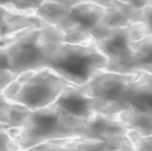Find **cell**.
<instances>
[{
    "label": "cell",
    "instance_id": "cell-1",
    "mask_svg": "<svg viewBox=\"0 0 152 151\" xmlns=\"http://www.w3.org/2000/svg\"><path fill=\"white\" fill-rule=\"evenodd\" d=\"M65 33L55 25L26 29L1 37V69L15 75L46 68L52 49L64 42Z\"/></svg>",
    "mask_w": 152,
    "mask_h": 151
},
{
    "label": "cell",
    "instance_id": "cell-2",
    "mask_svg": "<svg viewBox=\"0 0 152 151\" xmlns=\"http://www.w3.org/2000/svg\"><path fill=\"white\" fill-rule=\"evenodd\" d=\"M21 147L31 149L44 141L63 138H91L89 117H77L53 103L49 107L32 111L23 128H2Z\"/></svg>",
    "mask_w": 152,
    "mask_h": 151
},
{
    "label": "cell",
    "instance_id": "cell-3",
    "mask_svg": "<svg viewBox=\"0 0 152 151\" xmlns=\"http://www.w3.org/2000/svg\"><path fill=\"white\" fill-rule=\"evenodd\" d=\"M74 84L50 68H40L20 74L1 90V95L31 111L42 109L57 102L61 95Z\"/></svg>",
    "mask_w": 152,
    "mask_h": 151
},
{
    "label": "cell",
    "instance_id": "cell-4",
    "mask_svg": "<svg viewBox=\"0 0 152 151\" xmlns=\"http://www.w3.org/2000/svg\"><path fill=\"white\" fill-rule=\"evenodd\" d=\"M107 65L108 58L95 44H71L65 42L52 49L46 63V68L52 69L74 86L86 84Z\"/></svg>",
    "mask_w": 152,
    "mask_h": 151
},
{
    "label": "cell",
    "instance_id": "cell-5",
    "mask_svg": "<svg viewBox=\"0 0 152 151\" xmlns=\"http://www.w3.org/2000/svg\"><path fill=\"white\" fill-rule=\"evenodd\" d=\"M140 73L141 71L124 74L103 69L97 71L86 84L76 86V89L88 97L107 101H122L125 92L139 77Z\"/></svg>",
    "mask_w": 152,
    "mask_h": 151
},
{
    "label": "cell",
    "instance_id": "cell-6",
    "mask_svg": "<svg viewBox=\"0 0 152 151\" xmlns=\"http://www.w3.org/2000/svg\"><path fill=\"white\" fill-rule=\"evenodd\" d=\"M127 27L113 29L112 34L102 40H96L95 45L108 58L106 70L116 73H132L133 50Z\"/></svg>",
    "mask_w": 152,
    "mask_h": 151
},
{
    "label": "cell",
    "instance_id": "cell-7",
    "mask_svg": "<svg viewBox=\"0 0 152 151\" xmlns=\"http://www.w3.org/2000/svg\"><path fill=\"white\" fill-rule=\"evenodd\" d=\"M122 136H114L106 140L83 137L52 139L20 151H115Z\"/></svg>",
    "mask_w": 152,
    "mask_h": 151
},
{
    "label": "cell",
    "instance_id": "cell-8",
    "mask_svg": "<svg viewBox=\"0 0 152 151\" xmlns=\"http://www.w3.org/2000/svg\"><path fill=\"white\" fill-rule=\"evenodd\" d=\"M48 25V23L36 14V11L1 7V37L26 29H43Z\"/></svg>",
    "mask_w": 152,
    "mask_h": 151
},
{
    "label": "cell",
    "instance_id": "cell-9",
    "mask_svg": "<svg viewBox=\"0 0 152 151\" xmlns=\"http://www.w3.org/2000/svg\"><path fill=\"white\" fill-rule=\"evenodd\" d=\"M122 101L131 107L152 114V74L141 71L125 92Z\"/></svg>",
    "mask_w": 152,
    "mask_h": 151
},
{
    "label": "cell",
    "instance_id": "cell-10",
    "mask_svg": "<svg viewBox=\"0 0 152 151\" xmlns=\"http://www.w3.org/2000/svg\"><path fill=\"white\" fill-rule=\"evenodd\" d=\"M106 8L94 1L80 2L70 8V14L65 21L77 24L86 30H91L101 23Z\"/></svg>",
    "mask_w": 152,
    "mask_h": 151
},
{
    "label": "cell",
    "instance_id": "cell-11",
    "mask_svg": "<svg viewBox=\"0 0 152 151\" xmlns=\"http://www.w3.org/2000/svg\"><path fill=\"white\" fill-rule=\"evenodd\" d=\"M32 111L20 103L8 100L1 95L0 122L1 128H23L26 126Z\"/></svg>",
    "mask_w": 152,
    "mask_h": 151
},
{
    "label": "cell",
    "instance_id": "cell-12",
    "mask_svg": "<svg viewBox=\"0 0 152 151\" xmlns=\"http://www.w3.org/2000/svg\"><path fill=\"white\" fill-rule=\"evenodd\" d=\"M116 117L128 130H133L144 137L152 136V114L129 107L116 113Z\"/></svg>",
    "mask_w": 152,
    "mask_h": 151
},
{
    "label": "cell",
    "instance_id": "cell-13",
    "mask_svg": "<svg viewBox=\"0 0 152 151\" xmlns=\"http://www.w3.org/2000/svg\"><path fill=\"white\" fill-rule=\"evenodd\" d=\"M133 50L132 73L145 71L152 74V34L131 43Z\"/></svg>",
    "mask_w": 152,
    "mask_h": 151
},
{
    "label": "cell",
    "instance_id": "cell-14",
    "mask_svg": "<svg viewBox=\"0 0 152 151\" xmlns=\"http://www.w3.org/2000/svg\"><path fill=\"white\" fill-rule=\"evenodd\" d=\"M70 8L71 7H68L53 0H45L42 6L36 10V14L49 25L59 26L68 19Z\"/></svg>",
    "mask_w": 152,
    "mask_h": 151
},
{
    "label": "cell",
    "instance_id": "cell-15",
    "mask_svg": "<svg viewBox=\"0 0 152 151\" xmlns=\"http://www.w3.org/2000/svg\"><path fill=\"white\" fill-rule=\"evenodd\" d=\"M58 27L62 29L64 31V33H65V37H64V42L65 43H71V44H95V42H94L93 37L90 36L89 31L83 29L82 26H80L77 24L64 21Z\"/></svg>",
    "mask_w": 152,
    "mask_h": 151
},
{
    "label": "cell",
    "instance_id": "cell-16",
    "mask_svg": "<svg viewBox=\"0 0 152 151\" xmlns=\"http://www.w3.org/2000/svg\"><path fill=\"white\" fill-rule=\"evenodd\" d=\"M132 21L120 8L118 7H109L106 8L104 15L101 20V24L103 26H107L109 29H116V27H127L129 26Z\"/></svg>",
    "mask_w": 152,
    "mask_h": 151
},
{
    "label": "cell",
    "instance_id": "cell-17",
    "mask_svg": "<svg viewBox=\"0 0 152 151\" xmlns=\"http://www.w3.org/2000/svg\"><path fill=\"white\" fill-rule=\"evenodd\" d=\"M127 136L135 146V151H152V136H140L133 130H128Z\"/></svg>",
    "mask_w": 152,
    "mask_h": 151
},
{
    "label": "cell",
    "instance_id": "cell-18",
    "mask_svg": "<svg viewBox=\"0 0 152 151\" xmlns=\"http://www.w3.org/2000/svg\"><path fill=\"white\" fill-rule=\"evenodd\" d=\"M128 33H129V38L132 42H137V40H141L142 38H145L146 36L150 34L147 26L145 25L144 21H135L132 23L128 26Z\"/></svg>",
    "mask_w": 152,
    "mask_h": 151
},
{
    "label": "cell",
    "instance_id": "cell-19",
    "mask_svg": "<svg viewBox=\"0 0 152 151\" xmlns=\"http://www.w3.org/2000/svg\"><path fill=\"white\" fill-rule=\"evenodd\" d=\"M45 0H17L15 5L12 7L19 11H36L42 6Z\"/></svg>",
    "mask_w": 152,
    "mask_h": 151
},
{
    "label": "cell",
    "instance_id": "cell-20",
    "mask_svg": "<svg viewBox=\"0 0 152 151\" xmlns=\"http://www.w3.org/2000/svg\"><path fill=\"white\" fill-rule=\"evenodd\" d=\"M17 77H18V75H15L14 73H12L11 70H8V69H1V76H0V80H1V90L5 89L10 83H12Z\"/></svg>",
    "mask_w": 152,
    "mask_h": 151
},
{
    "label": "cell",
    "instance_id": "cell-21",
    "mask_svg": "<svg viewBox=\"0 0 152 151\" xmlns=\"http://www.w3.org/2000/svg\"><path fill=\"white\" fill-rule=\"evenodd\" d=\"M142 17H144L142 21L147 26L150 34H152V4H150L142 8Z\"/></svg>",
    "mask_w": 152,
    "mask_h": 151
},
{
    "label": "cell",
    "instance_id": "cell-22",
    "mask_svg": "<svg viewBox=\"0 0 152 151\" xmlns=\"http://www.w3.org/2000/svg\"><path fill=\"white\" fill-rule=\"evenodd\" d=\"M120 1H122L125 4H128V5H132L137 8H144L145 6L152 4L151 0H120Z\"/></svg>",
    "mask_w": 152,
    "mask_h": 151
},
{
    "label": "cell",
    "instance_id": "cell-23",
    "mask_svg": "<svg viewBox=\"0 0 152 151\" xmlns=\"http://www.w3.org/2000/svg\"><path fill=\"white\" fill-rule=\"evenodd\" d=\"M53 1H57L59 4H63L68 7H72L80 2H84V1H94V0H53Z\"/></svg>",
    "mask_w": 152,
    "mask_h": 151
},
{
    "label": "cell",
    "instance_id": "cell-24",
    "mask_svg": "<svg viewBox=\"0 0 152 151\" xmlns=\"http://www.w3.org/2000/svg\"><path fill=\"white\" fill-rule=\"evenodd\" d=\"M94 2L101 5L104 8H109V7H114L115 0H94Z\"/></svg>",
    "mask_w": 152,
    "mask_h": 151
},
{
    "label": "cell",
    "instance_id": "cell-25",
    "mask_svg": "<svg viewBox=\"0 0 152 151\" xmlns=\"http://www.w3.org/2000/svg\"><path fill=\"white\" fill-rule=\"evenodd\" d=\"M1 2V7H7V8H12L14 5H15V2H17V0H0Z\"/></svg>",
    "mask_w": 152,
    "mask_h": 151
},
{
    "label": "cell",
    "instance_id": "cell-26",
    "mask_svg": "<svg viewBox=\"0 0 152 151\" xmlns=\"http://www.w3.org/2000/svg\"><path fill=\"white\" fill-rule=\"evenodd\" d=\"M151 1H152V0H151Z\"/></svg>",
    "mask_w": 152,
    "mask_h": 151
}]
</instances>
